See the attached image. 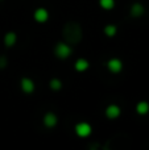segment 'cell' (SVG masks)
<instances>
[{
	"mask_svg": "<svg viewBox=\"0 0 149 150\" xmlns=\"http://www.w3.org/2000/svg\"><path fill=\"white\" fill-rule=\"evenodd\" d=\"M63 38L67 44L75 45L82 40V29L78 23H67L63 26Z\"/></svg>",
	"mask_w": 149,
	"mask_h": 150,
	"instance_id": "1",
	"label": "cell"
},
{
	"mask_svg": "<svg viewBox=\"0 0 149 150\" xmlns=\"http://www.w3.org/2000/svg\"><path fill=\"white\" fill-rule=\"evenodd\" d=\"M54 53L58 58H61V59H65V58L70 57V54H71L70 44H67V42H58L54 47Z\"/></svg>",
	"mask_w": 149,
	"mask_h": 150,
	"instance_id": "2",
	"label": "cell"
},
{
	"mask_svg": "<svg viewBox=\"0 0 149 150\" xmlns=\"http://www.w3.org/2000/svg\"><path fill=\"white\" fill-rule=\"evenodd\" d=\"M91 132H92V128L89 122L82 121V122H78V124L75 125V133L82 138L89 137V136L91 134Z\"/></svg>",
	"mask_w": 149,
	"mask_h": 150,
	"instance_id": "3",
	"label": "cell"
},
{
	"mask_svg": "<svg viewBox=\"0 0 149 150\" xmlns=\"http://www.w3.org/2000/svg\"><path fill=\"white\" fill-rule=\"evenodd\" d=\"M120 113H121V109H120V107L116 105V104H110V105L106 108V116L111 120L118 119V117L120 116Z\"/></svg>",
	"mask_w": 149,
	"mask_h": 150,
	"instance_id": "4",
	"label": "cell"
},
{
	"mask_svg": "<svg viewBox=\"0 0 149 150\" xmlns=\"http://www.w3.org/2000/svg\"><path fill=\"white\" fill-rule=\"evenodd\" d=\"M107 67L111 73H120L121 69H123V62L118 58H111L107 62Z\"/></svg>",
	"mask_w": 149,
	"mask_h": 150,
	"instance_id": "5",
	"label": "cell"
},
{
	"mask_svg": "<svg viewBox=\"0 0 149 150\" xmlns=\"http://www.w3.org/2000/svg\"><path fill=\"white\" fill-rule=\"evenodd\" d=\"M34 20L37 23H46L48 18H49V12H48L45 8H37L33 13Z\"/></svg>",
	"mask_w": 149,
	"mask_h": 150,
	"instance_id": "6",
	"label": "cell"
},
{
	"mask_svg": "<svg viewBox=\"0 0 149 150\" xmlns=\"http://www.w3.org/2000/svg\"><path fill=\"white\" fill-rule=\"evenodd\" d=\"M20 86H21V90L25 93H31L34 91V82L31 78H23L20 82Z\"/></svg>",
	"mask_w": 149,
	"mask_h": 150,
	"instance_id": "7",
	"label": "cell"
},
{
	"mask_svg": "<svg viewBox=\"0 0 149 150\" xmlns=\"http://www.w3.org/2000/svg\"><path fill=\"white\" fill-rule=\"evenodd\" d=\"M57 116H55L53 112H48L46 115L44 116V124L46 125L48 128H53L57 125Z\"/></svg>",
	"mask_w": 149,
	"mask_h": 150,
	"instance_id": "8",
	"label": "cell"
},
{
	"mask_svg": "<svg viewBox=\"0 0 149 150\" xmlns=\"http://www.w3.org/2000/svg\"><path fill=\"white\" fill-rule=\"evenodd\" d=\"M16 41H17V36H16L15 32H8L4 36V44L7 47L13 46V45L16 44Z\"/></svg>",
	"mask_w": 149,
	"mask_h": 150,
	"instance_id": "9",
	"label": "cell"
},
{
	"mask_svg": "<svg viewBox=\"0 0 149 150\" xmlns=\"http://www.w3.org/2000/svg\"><path fill=\"white\" fill-rule=\"evenodd\" d=\"M144 7H143V4H140V3H135L131 7V15L133 16V17H140V16L144 15Z\"/></svg>",
	"mask_w": 149,
	"mask_h": 150,
	"instance_id": "10",
	"label": "cell"
},
{
	"mask_svg": "<svg viewBox=\"0 0 149 150\" xmlns=\"http://www.w3.org/2000/svg\"><path fill=\"white\" fill-rule=\"evenodd\" d=\"M75 70L79 71V73H82V71H86L87 69H89V61L84 59V58H79V59H77L75 62Z\"/></svg>",
	"mask_w": 149,
	"mask_h": 150,
	"instance_id": "11",
	"label": "cell"
},
{
	"mask_svg": "<svg viewBox=\"0 0 149 150\" xmlns=\"http://www.w3.org/2000/svg\"><path fill=\"white\" fill-rule=\"evenodd\" d=\"M136 112L139 115H147L149 112V103L148 101H139L136 105Z\"/></svg>",
	"mask_w": 149,
	"mask_h": 150,
	"instance_id": "12",
	"label": "cell"
},
{
	"mask_svg": "<svg viewBox=\"0 0 149 150\" xmlns=\"http://www.w3.org/2000/svg\"><path fill=\"white\" fill-rule=\"evenodd\" d=\"M99 4L103 9H112L115 7V0H99Z\"/></svg>",
	"mask_w": 149,
	"mask_h": 150,
	"instance_id": "13",
	"label": "cell"
},
{
	"mask_svg": "<svg viewBox=\"0 0 149 150\" xmlns=\"http://www.w3.org/2000/svg\"><path fill=\"white\" fill-rule=\"evenodd\" d=\"M116 32H118V28H116V25H112V24H110L104 28V34L108 37H114L116 34Z\"/></svg>",
	"mask_w": 149,
	"mask_h": 150,
	"instance_id": "14",
	"label": "cell"
},
{
	"mask_svg": "<svg viewBox=\"0 0 149 150\" xmlns=\"http://www.w3.org/2000/svg\"><path fill=\"white\" fill-rule=\"evenodd\" d=\"M50 88L54 91H58L62 88V82H61L60 79H57V78H54V79L50 80Z\"/></svg>",
	"mask_w": 149,
	"mask_h": 150,
	"instance_id": "15",
	"label": "cell"
},
{
	"mask_svg": "<svg viewBox=\"0 0 149 150\" xmlns=\"http://www.w3.org/2000/svg\"><path fill=\"white\" fill-rule=\"evenodd\" d=\"M5 66H7V58L4 55H1L0 57V69H4Z\"/></svg>",
	"mask_w": 149,
	"mask_h": 150,
	"instance_id": "16",
	"label": "cell"
}]
</instances>
